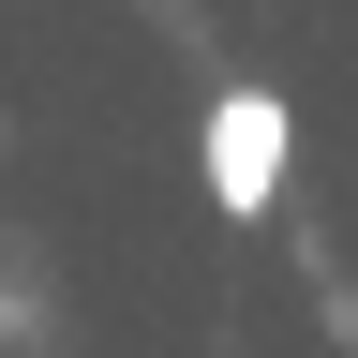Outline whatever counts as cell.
Segmentation results:
<instances>
[{
	"mask_svg": "<svg viewBox=\"0 0 358 358\" xmlns=\"http://www.w3.org/2000/svg\"><path fill=\"white\" fill-rule=\"evenodd\" d=\"M284 90H209V120H194V164H209V209L224 224H268V194H284Z\"/></svg>",
	"mask_w": 358,
	"mask_h": 358,
	"instance_id": "6da1fadb",
	"label": "cell"
}]
</instances>
